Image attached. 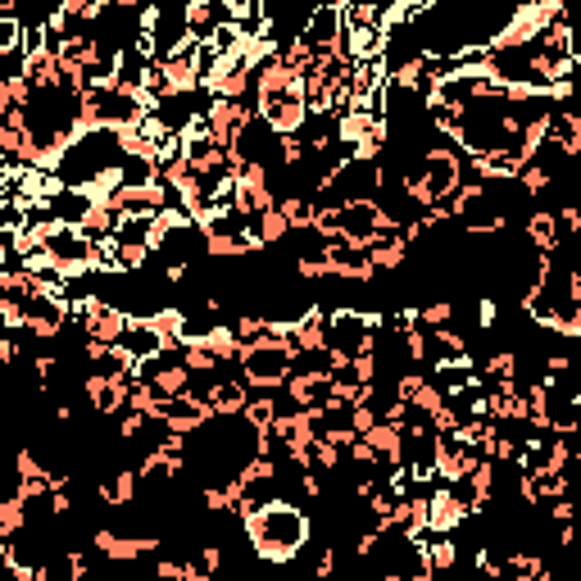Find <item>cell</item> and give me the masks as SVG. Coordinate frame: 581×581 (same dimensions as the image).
<instances>
[{"label":"cell","mask_w":581,"mask_h":581,"mask_svg":"<svg viewBox=\"0 0 581 581\" xmlns=\"http://www.w3.org/2000/svg\"><path fill=\"white\" fill-rule=\"evenodd\" d=\"M119 350H123L128 359H137V364H155V359L168 355V341L159 336V327L150 323V318H132V327L123 332Z\"/></svg>","instance_id":"cell-5"},{"label":"cell","mask_w":581,"mask_h":581,"mask_svg":"<svg viewBox=\"0 0 581 581\" xmlns=\"http://www.w3.org/2000/svg\"><path fill=\"white\" fill-rule=\"evenodd\" d=\"M477 327H482V332H495V327H500V300L495 296L477 300Z\"/></svg>","instance_id":"cell-24"},{"label":"cell","mask_w":581,"mask_h":581,"mask_svg":"<svg viewBox=\"0 0 581 581\" xmlns=\"http://www.w3.org/2000/svg\"><path fill=\"white\" fill-rule=\"evenodd\" d=\"M368 259H373L377 273H395V268H404V259H409V246H404V237L377 241V246H368Z\"/></svg>","instance_id":"cell-20"},{"label":"cell","mask_w":581,"mask_h":581,"mask_svg":"<svg viewBox=\"0 0 581 581\" xmlns=\"http://www.w3.org/2000/svg\"><path fill=\"white\" fill-rule=\"evenodd\" d=\"M137 491H141V473H137V468H119L109 482L96 486V495L109 504V509H132V504H137Z\"/></svg>","instance_id":"cell-14"},{"label":"cell","mask_w":581,"mask_h":581,"mask_svg":"<svg viewBox=\"0 0 581 581\" xmlns=\"http://www.w3.org/2000/svg\"><path fill=\"white\" fill-rule=\"evenodd\" d=\"M255 237H259V246H264V250L282 246V241L291 237V223H286L282 209H268V214H259V218H255Z\"/></svg>","instance_id":"cell-19"},{"label":"cell","mask_w":581,"mask_h":581,"mask_svg":"<svg viewBox=\"0 0 581 581\" xmlns=\"http://www.w3.org/2000/svg\"><path fill=\"white\" fill-rule=\"evenodd\" d=\"M522 232H527V246L536 255H554L563 246V227H559V214L554 209H532V214L522 218Z\"/></svg>","instance_id":"cell-12"},{"label":"cell","mask_w":581,"mask_h":581,"mask_svg":"<svg viewBox=\"0 0 581 581\" xmlns=\"http://www.w3.org/2000/svg\"><path fill=\"white\" fill-rule=\"evenodd\" d=\"M291 345L300 350V359H318L327 355V314L323 309H305V314L291 323Z\"/></svg>","instance_id":"cell-9"},{"label":"cell","mask_w":581,"mask_h":581,"mask_svg":"<svg viewBox=\"0 0 581 581\" xmlns=\"http://www.w3.org/2000/svg\"><path fill=\"white\" fill-rule=\"evenodd\" d=\"M572 178H577V182H581V155H577V159H572Z\"/></svg>","instance_id":"cell-28"},{"label":"cell","mask_w":581,"mask_h":581,"mask_svg":"<svg viewBox=\"0 0 581 581\" xmlns=\"http://www.w3.org/2000/svg\"><path fill=\"white\" fill-rule=\"evenodd\" d=\"M323 255H327L332 277H341V282H373V277H377L368 250H359V246H327Z\"/></svg>","instance_id":"cell-10"},{"label":"cell","mask_w":581,"mask_h":581,"mask_svg":"<svg viewBox=\"0 0 581 581\" xmlns=\"http://www.w3.org/2000/svg\"><path fill=\"white\" fill-rule=\"evenodd\" d=\"M423 554H427V568H432L436 577H450V572L459 568V541H454V536H427Z\"/></svg>","instance_id":"cell-15"},{"label":"cell","mask_w":581,"mask_h":581,"mask_svg":"<svg viewBox=\"0 0 581 581\" xmlns=\"http://www.w3.org/2000/svg\"><path fill=\"white\" fill-rule=\"evenodd\" d=\"M205 119H209V132L218 137V146L237 150L241 132L255 123V109L246 100H205Z\"/></svg>","instance_id":"cell-4"},{"label":"cell","mask_w":581,"mask_h":581,"mask_svg":"<svg viewBox=\"0 0 581 581\" xmlns=\"http://www.w3.org/2000/svg\"><path fill=\"white\" fill-rule=\"evenodd\" d=\"M277 414H282V395L259 391V395H250V404H246V414H241V418H246L255 432H273Z\"/></svg>","instance_id":"cell-16"},{"label":"cell","mask_w":581,"mask_h":581,"mask_svg":"<svg viewBox=\"0 0 581 581\" xmlns=\"http://www.w3.org/2000/svg\"><path fill=\"white\" fill-rule=\"evenodd\" d=\"M291 364H300V350L296 345H282V341H259L241 350V382L255 386V391H282L286 377L296 373Z\"/></svg>","instance_id":"cell-2"},{"label":"cell","mask_w":581,"mask_h":581,"mask_svg":"<svg viewBox=\"0 0 581 581\" xmlns=\"http://www.w3.org/2000/svg\"><path fill=\"white\" fill-rule=\"evenodd\" d=\"M277 209L286 214L291 232H314V223H318V205H314V196H282V200H277Z\"/></svg>","instance_id":"cell-18"},{"label":"cell","mask_w":581,"mask_h":581,"mask_svg":"<svg viewBox=\"0 0 581 581\" xmlns=\"http://www.w3.org/2000/svg\"><path fill=\"white\" fill-rule=\"evenodd\" d=\"M0 359H5V364H19V341H14V336L0 341Z\"/></svg>","instance_id":"cell-27"},{"label":"cell","mask_w":581,"mask_h":581,"mask_svg":"<svg viewBox=\"0 0 581 581\" xmlns=\"http://www.w3.org/2000/svg\"><path fill=\"white\" fill-rule=\"evenodd\" d=\"M450 323H454V305H450V300H432V305H423V327H427V332L450 327Z\"/></svg>","instance_id":"cell-23"},{"label":"cell","mask_w":581,"mask_h":581,"mask_svg":"<svg viewBox=\"0 0 581 581\" xmlns=\"http://www.w3.org/2000/svg\"><path fill=\"white\" fill-rule=\"evenodd\" d=\"M545 509H550V518L559 522V527H568V522H577V513H581L577 504L568 500V495H559V500H550V504H545Z\"/></svg>","instance_id":"cell-25"},{"label":"cell","mask_w":581,"mask_h":581,"mask_svg":"<svg viewBox=\"0 0 581 581\" xmlns=\"http://www.w3.org/2000/svg\"><path fill=\"white\" fill-rule=\"evenodd\" d=\"M373 114H359V109H355V114H345V119H336V146H341V150H350V155H355V150L359 146H364V141H368V132H373Z\"/></svg>","instance_id":"cell-17"},{"label":"cell","mask_w":581,"mask_h":581,"mask_svg":"<svg viewBox=\"0 0 581 581\" xmlns=\"http://www.w3.org/2000/svg\"><path fill=\"white\" fill-rule=\"evenodd\" d=\"M427 513H432V536H454L468 522V504L459 500L454 486H436L432 500H427Z\"/></svg>","instance_id":"cell-8"},{"label":"cell","mask_w":581,"mask_h":581,"mask_svg":"<svg viewBox=\"0 0 581 581\" xmlns=\"http://www.w3.org/2000/svg\"><path fill=\"white\" fill-rule=\"evenodd\" d=\"M400 341H404V359L409 364H427L432 359V336H427V327H404Z\"/></svg>","instance_id":"cell-22"},{"label":"cell","mask_w":581,"mask_h":581,"mask_svg":"<svg viewBox=\"0 0 581 581\" xmlns=\"http://www.w3.org/2000/svg\"><path fill=\"white\" fill-rule=\"evenodd\" d=\"M241 532H246L250 550H255L259 563L268 568H286V563H296V554L309 545V532H314V522L300 504H291L286 495L277 500L259 504L255 513L241 518Z\"/></svg>","instance_id":"cell-1"},{"label":"cell","mask_w":581,"mask_h":581,"mask_svg":"<svg viewBox=\"0 0 581 581\" xmlns=\"http://www.w3.org/2000/svg\"><path fill=\"white\" fill-rule=\"evenodd\" d=\"M146 382L155 386L164 400H178V395L191 391V373H187V364H182V355L178 359L164 355V359H155V364H146Z\"/></svg>","instance_id":"cell-11"},{"label":"cell","mask_w":581,"mask_h":581,"mask_svg":"<svg viewBox=\"0 0 581 581\" xmlns=\"http://www.w3.org/2000/svg\"><path fill=\"white\" fill-rule=\"evenodd\" d=\"M336 568H341V563H336V550L327 545V550L314 559V581H336Z\"/></svg>","instance_id":"cell-26"},{"label":"cell","mask_w":581,"mask_h":581,"mask_svg":"<svg viewBox=\"0 0 581 581\" xmlns=\"http://www.w3.org/2000/svg\"><path fill=\"white\" fill-rule=\"evenodd\" d=\"M518 187H522V196H532V200H536V196H545V191L554 187V173H550V168L541 164V159H532V164L522 168Z\"/></svg>","instance_id":"cell-21"},{"label":"cell","mask_w":581,"mask_h":581,"mask_svg":"<svg viewBox=\"0 0 581 581\" xmlns=\"http://www.w3.org/2000/svg\"><path fill=\"white\" fill-rule=\"evenodd\" d=\"M418 173H423L427 191L436 196V205H445V200H450L454 191L468 182V178H463V150H454V146L423 150V164H418Z\"/></svg>","instance_id":"cell-3"},{"label":"cell","mask_w":581,"mask_h":581,"mask_svg":"<svg viewBox=\"0 0 581 581\" xmlns=\"http://www.w3.org/2000/svg\"><path fill=\"white\" fill-rule=\"evenodd\" d=\"M91 541H96V550L105 554L109 563H137V559H146V554L159 550V536H119V532H109V527H100Z\"/></svg>","instance_id":"cell-6"},{"label":"cell","mask_w":581,"mask_h":581,"mask_svg":"<svg viewBox=\"0 0 581 581\" xmlns=\"http://www.w3.org/2000/svg\"><path fill=\"white\" fill-rule=\"evenodd\" d=\"M205 404L214 409V418H241L250 404V386L241 377H209Z\"/></svg>","instance_id":"cell-7"},{"label":"cell","mask_w":581,"mask_h":581,"mask_svg":"<svg viewBox=\"0 0 581 581\" xmlns=\"http://www.w3.org/2000/svg\"><path fill=\"white\" fill-rule=\"evenodd\" d=\"M550 146L563 159L581 155V114L577 109H550Z\"/></svg>","instance_id":"cell-13"}]
</instances>
